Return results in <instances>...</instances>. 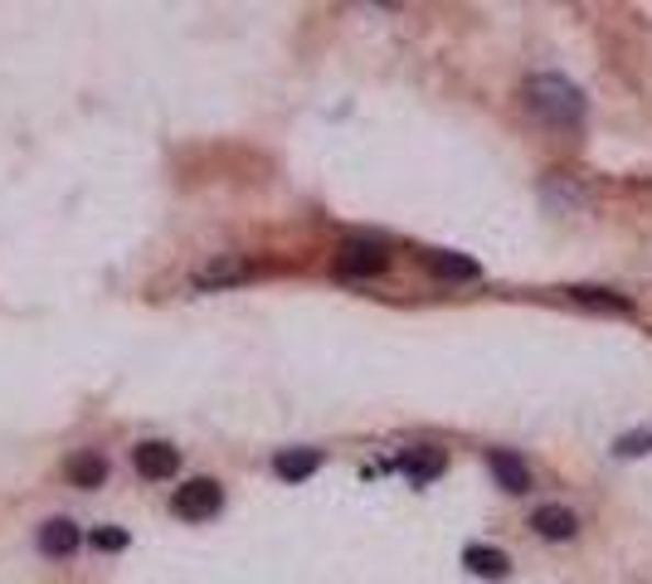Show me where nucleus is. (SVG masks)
I'll list each match as a JSON object with an SVG mask.
<instances>
[{"label":"nucleus","mask_w":652,"mask_h":584,"mask_svg":"<svg viewBox=\"0 0 652 584\" xmlns=\"http://www.w3.org/2000/svg\"><path fill=\"white\" fill-rule=\"evenodd\" d=\"M526 103L546 127H580L584 122V93L560 74H536L526 83Z\"/></svg>","instance_id":"obj_1"},{"label":"nucleus","mask_w":652,"mask_h":584,"mask_svg":"<svg viewBox=\"0 0 652 584\" xmlns=\"http://www.w3.org/2000/svg\"><path fill=\"white\" fill-rule=\"evenodd\" d=\"M220 507H224V487L215 478H190L171 497V512L186 516V521H210V516H220Z\"/></svg>","instance_id":"obj_2"},{"label":"nucleus","mask_w":652,"mask_h":584,"mask_svg":"<svg viewBox=\"0 0 652 584\" xmlns=\"http://www.w3.org/2000/svg\"><path fill=\"white\" fill-rule=\"evenodd\" d=\"M336 268L346 278H375L390 268V249L380 239H346L341 254H336Z\"/></svg>","instance_id":"obj_3"},{"label":"nucleus","mask_w":652,"mask_h":584,"mask_svg":"<svg viewBox=\"0 0 652 584\" xmlns=\"http://www.w3.org/2000/svg\"><path fill=\"white\" fill-rule=\"evenodd\" d=\"M132 463H137V473L146 482H161V478L181 473V453H176L171 443H156V438H146V443L132 448Z\"/></svg>","instance_id":"obj_4"},{"label":"nucleus","mask_w":652,"mask_h":584,"mask_svg":"<svg viewBox=\"0 0 652 584\" xmlns=\"http://www.w3.org/2000/svg\"><path fill=\"white\" fill-rule=\"evenodd\" d=\"M254 268L244 263V258H234V254H224V258H215V263H205V268H195V283L200 292H215V288H234V283H244Z\"/></svg>","instance_id":"obj_5"},{"label":"nucleus","mask_w":652,"mask_h":584,"mask_svg":"<svg viewBox=\"0 0 652 584\" xmlns=\"http://www.w3.org/2000/svg\"><path fill=\"white\" fill-rule=\"evenodd\" d=\"M78 541H83V531H78L69 516H54V521L40 526V550H44V555H54V560H59V555H74Z\"/></svg>","instance_id":"obj_6"},{"label":"nucleus","mask_w":652,"mask_h":584,"mask_svg":"<svg viewBox=\"0 0 652 584\" xmlns=\"http://www.w3.org/2000/svg\"><path fill=\"white\" fill-rule=\"evenodd\" d=\"M531 526L546 536V541H570V536L580 531V516L570 507H560V502H550V507H536Z\"/></svg>","instance_id":"obj_7"},{"label":"nucleus","mask_w":652,"mask_h":584,"mask_svg":"<svg viewBox=\"0 0 652 584\" xmlns=\"http://www.w3.org/2000/svg\"><path fill=\"white\" fill-rule=\"evenodd\" d=\"M317 468H322V453H317V448H288V453H278V458H273V473H278V478H288V482L312 478Z\"/></svg>","instance_id":"obj_8"},{"label":"nucleus","mask_w":652,"mask_h":584,"mask_svg":"<svg viewBox=\"0 0 652 584\" xmlns=\"http://www.w3.org/2000/svg\"><path fill=\"white\" fill-rule=\"evenodd\" d=\"M463 565L472 570V575L502 580V575L512 570V560H507V550H497V546H468V550H463Z\"/></svg>","instance_id":"obj_9"},{"label":"nucleus","mask_w":652,"mask_h":584,"mask_svg":"<svg viewBox=\"0 0 652 584\" xmlns=\"http://www.w3.org/2000/svg\"><path fill=\"white\" fill-rule=\"evenodd\" d=\"M400 468L404 473H409L414 482H434L438 473H443V453H438V448H404V458H400Z\"/></svg>","instance_id":"obj_10"},{"label":"nucleus","mask_w":652,"mask_h":584,"mask_svg":"<svg viewBox=\"0 0 652 584\" xmlns=\"http://www.w3.org/2000/svg\"><path fill=\"white\" fill-rule=\"evenodd\" d=\"M429 268L438 278H448V283H468V278H477V263L472 258H463V254H429Z\"/></svg>","instance_id":"obj_11"},{"label":"nucleus","mask_w":652,"mask_h":584,"mask_svg":"<svg viewBox=\"0 0 652 584\" xmlns=\"http://www.w3.org/2000/svg\"><path fill=\"white\" fill-rule=\"evenodd\" d=\"M492 473H497V482H502L507 492H526V482H531V473H526L521 458H516V453H502V448L492 453Z\"/></svg>","instance_id":"obj_12"},{"label":"nucleus","mask_w":652,"mask_h":584,"mask_svg":"<svg viewBox=\"0 0 652 584\" xmlns=\"http://www.w3.org/2000/svg\"><path fill=\"white\" fill-rule=\"evenodd\" d=\"M103 478H108V458H98V453H78L69 463L74 487H103Z\"/></svg>","instance_id":"obj_13"},{"label":"nucleus","mask_w":652,"mask_h":584,"mask_svg":"<svg viewBox=\"0 0 652 584\" xmlns=\"http://www.w3.org/2000/svg\"><path fill=\"white\" fill-rule=\"evenodd\" d=\"M570 302H584V307H604V312H628V297H618L609 288H565Z\"/></svg>","instance_id":"obj_14"},{"label":"nucleus","mask_w":652,"mask_h":584,"mask_svg":"<svg viewBox=\"0 0 652 584\" xmlns=\"http://www.w3.org/2000/svg\"><path fill=\"white\" fill-rule=\"evenodd\" d=\"M614 453L618 458H633V453H652V429H643V434H623L614 443Z\"/></svg>","instance_id":"obj_15"},{"label":"nucleus","mask_w":652,"mask_h":584,"mask_svg":"<svg viewBox=\"0 0 652 584\" xmlns=\"http://www.w3.org/2000/svg\"><path fill=\"white\" fill-rule=\"evenodd\" d=\"M93 546H98V550H122V546H127V531H122V526H98V531H93Z\"/></svg>","instance_id":"obj_16"}]
</instances>
